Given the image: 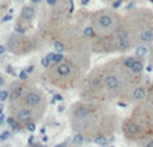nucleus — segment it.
<instances>
[{
    "label": "nucleus",
    "instance_id": "41",
    "mask_svg": "<svg viewBox=\"0 0 153 147\" xmlns=\"http://www.w3.org/2000/svg\"><path fill=\"white\" fill-rule=\"evenodd\" d=\"M3 111H4V104L0 103V115H3Z\"/></svg>",
    "mask_w": 153,
    "mask_h": 147
},
{
    "label": "nucleus",
    "instance_id": "16",
    "mask_svg": "<svg viewBox=\"0 0 153 147\" xmlns=\"http://www.w3.org/2000/svg\"><path fill=\"white\" fill-rule=\"evenodd\" d=\"M35 15H36V10H35V5H32V4H31V5H24V7L22 8L20 16H19L18 20L28 26V24L32 21V19L35 18Z\"/></svg>",
    "mask_w": 153,
    "mask_h": 147
},
{
    "label": "nucleus",
    "instance_id": "19",
    "mask_svg": "<svg viewBox=\"0 0 153 147\" xmlns=\"http://www.w3.org/2000/svg\"><path fill=\"white\" fill-rule=\"evenodd\" d=\"M71 142H73V146L74 147H79V146L83 145L85 142H91V140H90L86 135L81 134V132H75L71 138Z\"/></svg>",
    "mask_w": 153,
    "mask_h": 147
},
{
    "label": "nucleus",
    "instance_id": "17",
    "mask_svg": "<svg viewBox=\"0 0 153 147\" xmlns=\"http://www.w3.org/2000/svg\"><path fill=\"white\" fill-rule=\"evenodd\" d=\"M149 48H151V46H148V44H137L134 47V50H133V54H134L137 58L146 62L148 60V56H149Z\"/></svg>",
    "mask_w": 153,
    "mask_h": 147
},
{
    "label": "nucleus",
    "instance_id": "43",
    "mask_svg": "<svg viewBox=\"0 0 153 147\" xmlns=\"http://www.w3.org/2000/svg\"><path fill=\"white\" fill-rule=\"evenodd\" d=\"M45 131H46L45 127H42V129H40V134H45Z\"/></svg>",
    "mask_w": 153,
    "mask_h": 147
},
{
    "label": "nucleus",
    "instance_id": "32",
    "mask_svg": "<svg viewBox=\"0 0 153 147\" xmlns=\"http://www.w3.org/2000/svg\"><path fill=\"white\" fill-rule=\"evenodd\" d=\"M5 72L10 74V75H12V76L16 75V74H15V70H13L12 66H7V67H5Z\"/></svg>",
    "mask_w": 153,
    "mask_h": 147
},
{
    "label": "nucleus",
    "instance_id": "11",
    "mask_svg": "<svg viewBox=\"0 0 153 147\" xmlns=\"http://www.w3.org/2000/svg\"><path fill=\"white\" fill-rule=\"evenodd\" d=\"M134 121H137L141 126H144L151 134H153V107L149 103L144 102L141 104H137L133 107L130 112Z\"/></svg>",
    "mask_w": 153,
    "mask_h": 147
},
{
    "label": "nucleus",
    "instance_id": "24",
    "mask_svg": "<svg viewBox=\"0 0 153 147\" xmlns=\"http://www.w3.org/2000/svg\"><path fill=\"white\" fill-rule=\"evenodd\" d=\"M140 147H153V134L149 135L145 140H143L140 143Z\"/></svg>",
    "mask_w": 153,
    "mask_h": 147
},
{
    "label": "nucleus",
    "instance_id": "8",
    "mask_svg": "<svg viewBox=\"0 0 153 147\" xmlns=\"http://www.w3.org/2000/svg\"><path fill=\"white\" fill-rule=\"evenodd\" d=\"M7 50L15 55H26L34 51L38 47V42L35 37H30L27 35H16L12 34L7 40Z\"/></svg>",
    "mask_w": 153,
    "mask_h": 147
},
{
    "label": "nucleus",
    "instance_id": "22",
    "mask_svg": "<svg viewBox=\"0 0 153 147\" xmlns=\"http://www.w3.org/2000/svg\"><path fill=\"white\" fill-rule=\"evenodd\" d=\"M10 100V91L8 90H0V103Z\"/></svg>",
    "mask_w": 153,
    "mask_h": 147
},
{
    "label": "nucleus",
    "instance_id": "40",
    "mask_svg": "<svg viewBox=\"0 0 153 147\" xmlns=\"http://www.w3.org/2000/svg\"><path fill=\"white\" fill-rule=\"evenodd\" d=\"M65 110H66V107H65L63 104H61V106H59V107H58V111H59V112H63Z\"/></svg>",
    "mask_w": 153,
    "mask_h": 147
},
{
    "label": "nucleus",
    "instance_id": "47",
    "mask_svg": "<svg viewBox=\"0 0 153 147\" xmlns=\"http://www.w3.org/2000/svg\"><path fill=\"white\" fill-rule=\"evenodd\" d=\"M18 1H23V0H18Z\"/></svg>",
    "mask_w": 153,
    "mask_h": 147
},
{
    "label": "nucleus",
    "instance_id": "35",
    "mask_svg": "<svg viewBox=\"0 0 153 147\" xmlns=\"http://www.w3.org/2000/svg\"><path fill=\"white\" fill-rule=\"evenodd\" d=\"M4 123H7V119H5L4 115H0V126H3Z\"/></svg>",
    "mask_w": 153,
    "mask_h": 147
},
{
    "label": "nucleus",
    "instance_id": "26",
    "mask_svg": "<svg viewBox=\"0 0 153 147\" xmlns=\"http://www.w3.org/2000/svg\"><path fill=\"white\" fill-rule=\"evenodd\" d=\"M146 63H148L149 67H153V44H151V48H149V56Z\"/></svg>",
    "mask_w": 153,
    "mask_h": 147
},
{
    "label": "nucleus",
    "instance_id": "37",
    "mask_svg": "<svg viewBox=\"0 0 153 147\" xmlns=\"http://www.w3.org/2000/svg\"><path fill=\"white\" fill-rule=\"evenodd\" d=\"M30 1H31L32 5H38V4H40V3H42V0H30Z\"/></svg>",
    "mask_w": 153,
    "mask_h": 147
},
{
    "label": "nucleus",
    "instance_id": "20",
    "mask_svg": "<svg viewBox=\"0 0 153 147\" xmlns=\"http://www.w3.org/2000/svg\"><path fill=\"white\" fill-rule=\"evenodd\" d=\"M54 51L53 52H48V54H46L45 56H43L42 59H40V66L43 67V68H46V70H48L51 66H53V58H54Z\"/></svg>",
    "mask_w": 153,
    "mask_h": 147
},
{
    "label": "nucleus",
    "instance_id": "30",
    "mask_svg": "<svg viewBox=\"0 0 153 147\" xmlns=\"http://www.w3.org/2000/svg\"><path fill=\"white\" fill-rule=\"evenodd\" d=\"M122 0H116V1H113L111 3V8H113V10H117V8H120L122 5Z\"/></svg>",
    "mask_w": 153,
    "mask_h": 147
},
{
    "label": "nucleus",
    "instance_id": "7",
    "mask_svg": "<svg viewBox=\"0 0 153 147\" xmlns=\"http://www.w3.org/2000/svg\"><path fill=\"white\" fill-rule=\"evenodd\" d=\"M121 127V132L124 135V138L128 140V142L132 143H141L143 140H145L149 135H152L148 130L144 126H141L137 121L132 118V116H128L120 124Z\"/></svg>",
    "mask_w": 153,
    "mask_h": 147
},
{
    "label": "nucleus",
    "instance_id": "42",
    "mask_svg": "<svg viewBox=\"0 0 153 147\" xmlns=\"http://www.w3.org/2000/svg\"><path fill=\"white\" fill-rule=\"evenodd\" d=\"M3 86H4V78L0 75V87H3Z\"/></svg>",
    "mask_w": 153,
    "mask_h": 147
},
{
    "label": "nucleus",
    "instance_id": "31",
    "mask_svg": "<svg viewBox=\"0 0 153 147\" xmlns=\"http://www.w3.org/2000/svg\"><path fill=\"white\" fill-rule=\"evenodd\" d=\"M46 3H47V5H48V7L54 8V7H55V5L59 3V0H46Z\"/></svg>",
    "mask_w": 153,
    "mask_h": 147
},
{
    "label": "nucleus",
    "instance_id": "3",
    "mask_svg": "<svg viewBox=\"0 0 153 147\" xmlns=\"http://www.w3.org/2000/svg\"><path fill=\"white\" fill-rule=\"evenodd\" d=\"M103 70V88L106 92L108 102L122 100L124 102L129 90L143 80V78L133 75L121 64L120 59H111L102 66Z\"/></svg>",
    "mask_w": 153,
    "mask_h": 147
},
{
    "label": "nucleus",
    "instance_id": "9",
    "mask_svg": "<svg viewBox=\"0 0 153 147\" xmlns=\"http://www.w3.org/2000/svg\"><path fill=\"white\" fill-rule=\"evenodd\" d=\"M136 47V40L130 29L128 26L122 21L121 27L116 31L114 34V48H116V54H125L133 51Z\"/></svg>",
    "mask_w": 153,
    "mask_h": 147
},
{
    "label": "nucleus",
    "instance_id": "10",
    "mask_svg": "<svg viewBox=\"0 0 153 147\" xmlns=\"http://www.w3.org/2000/svg\"><path fill=\"white\" fill-rule=\"evenodd\" d=\"M24 106L35 110L39 115H43L45 114V110L47 107V99H46L45 92L40 88H30L27 91V94L23 96L22 102Z\"/></svg>",
    "mask_w": 153,
    "mask_h": 147
},
{
    "label": "nucleus",
    "instance_id": "25",
    "mask_svg": "<svg viewBox=\"0 0 153 147\" xmlns=\"http://www.w3.org/2000/svg\"><path fill=\"white\" fill-rule=\"evenodd\" d=\"M11 135H12V131H11V130H5V131H3L1 134H0V140H7V139H10Z\"/></svg>",
    "mask_w": 153,
    "mask_h": 147
},
{
    "label": "nucleus",
    "instance_id": "28",
    "mask_svg": "<svg viewBox=\"0 0 153 147\" xmlns=\"http://www.w3.org/2000/svg\"><path fill=\"white\" fill-rule=\"evenodd\" d=\"M146 103H149L153 107V86L152 84L149 86V95H148V99H146Z\"/></svg>",
    "mask_w": 153,
    "mask_h": 147
},
{
    "label": "nucleus",
    "instance_id": "39",
    "mask_svg": "<svg viewBox=\"0 0 153 147\" xmlns=\"http://www.w3.org/2000/svg\"><path fill=\"white\" fill-rule=\"evenodd\" d=\"M89 3H90V0H81V4L83 5V7H86V5L89 4Z\"/></svg>",
    "mask_w": 153,
    "mask_h": 147
},
{
    "label": "nucleus",
    "instance_id": "23",
    "mask_svg": "<svg viewBox=\"0 0 153 147\" xmlns=\"http://www.w3.org/2000/svg\"><path fill=\"white\" fill-rule=\"evenodd\" d=\"M18 80H20V82H28V79H30V75L27 74V71L26 70H22V71H19V74H18Z\"/></svg>",
    "mask_w": 153,
    "mask_h": 147
},
{
    "label": "nucleus",
    "instance_id": "13",
    "mask_svg": "<svg viewBox=\"0 0 153 147\" xmlns=\"http://www.w3.org/2000/svg\"><path fill=\"white\" fill-rule=\"evenodd\" d=\"M149 86H151V83H146L145 80H140L129 90L124 102L128 103V104L132 103L133 106H137V104L146 102L148 95H149Z\"/></svg>",
    "mask_w": 153,
    "mask_h": 147
},
{
    "label": "nucleus",
    "instance_id": "18",
    "mask_svg": "<svg viewBox=\"0 0 153 147\" xmlns=\"http://www.w3.org/2000/svg\"><path fill=\"white\" fill-rule=\"evenodd\" d=\"M7 124L11 129V131H22L23 129H26L24 124H22L19 121H16L13 116H8L7 118Z\"/></svg>",
    "mask_w": 153,
    "mask_h": 147
},
{
    "label": "nucleus",
    "instance_id": "27",
    "mask_svg": "<svg viewBox=\"0 0 153 147\" xmlns=\"http://www.w3.org/2000/svg\"><path fill=\"white\" fill-rule=\"evenodd\" d=\"M26 130L30 131V132H35V130H36V123H35V122H30V123H27Z\"/></svg>",
    "mask_w": 153,
    "mask_h": 147
},
{
    "label": "nucleus",
    "instance_id": "12",
    "mask_svg": "<svg viewBox=\"0 0 153 147\" xmlns=\"http://www.w3.org/2000/svg\"><path fill=\"white\" fill-rule=\"evenodd\" d=\"M10 110H11V116H13L16 121H19L24 126L27 123H30V122H36L39 118H42V115H39L35 110L27 107L20 102L10 104Z\"/></svg>",
    "mask_w": 153,
    "mask_h": 147
},
{
    "label": "nucleus",
    "instance_id": "21",
    "mask_svg": "<svg viewBox=\"0 0 153 147\" xmlns=\"http://www.w3.org/2000/svg\"><path fill=\"white\" fill-rule=\"evenodd\" d=\"M111 142H113V137H97L93 139V143H95L98 146H103V147H108Z\"/></svg>",
    "mask_w": 153,
    "mask_h": 147
},
{
    "label": "nucleus",
    "instance_id": "1",
    "mask_svg": "<svg viewBox=\"0 0 153 147\" xmlns=\"http://www.w3.org/2000/svg\"><path fill=\"white\" fill-rule=\"evenodd\" d=\"M69 116L73 131L86 135L91 142L97 137H113L118 126L117 115L105 103L76 102L70 108Z\"/></svg>",
    "mask_w": 153,
    "mask_h": 147
},
{
    "label": "nucleus",
    "instance_id": "5",
    "mask_svg": "<svg viewBox=\"0 0 153 147\" xmlns=\"http://www.w3.org/2000/svg\"><path fill=\"white\" fill-rule=\"evenodd\" d=\"M79 98L83 102L106 103V92L103 88V70L102 66L95 67L86 74L81 86H79Z\"/></svg>",
    "mask_w": 153,
    "mask_h": 147
},
{
    "label": "nucleus",
    "instance_id": "38",
    "mask_svg": "<svg viewBox=\"0 0 153 147\" xmlns=\"http://www.w3.org/2000/svg\"><path fill=\"white\" fill-rule=\"evenodd\" d=\"M54 147H69V146H67L66 142H62V143H58V145H55Z\"/></svg>",
    "mask_w": 153,
    "mask_h": 147
},
{
    "label": "nucleus",
    "instance_id": "46",
    "mask_svg": "<svg viewBox=\"0 0 153 147\" xmlns=\"http://www.w3.org/2000/svg\"><path fill=\"white\" fill-rule=\"evenodd\" d=\"M151 84H152V86H153V82H151Z\"/></svg>",
    "mask_w": 153,
    "mask_h": 147
},
{
    "label": "nucleus",
    "instance_id": "15",
    "mask_svg": "<svg viewBox=\"0 0 153 147\" xmlns=\"http://www.w3.org/2000/svg\"><path fill=\"white\" fill-rule=\"evenodd\" d=\"M31 88L26 82H20V80H16L12 82L10 84V104H13V103H19L22 102L23 96L27 94V91Z\"/></svg>",
    "mask_w": 153,
    "mask_h": 147
},
{
    "label": "nucleus",
    "instance_id": "45",
    "mask_svg": "<svg viewBox=\"0 0 153 147\" xmlns=\"http://www.w3.org/2000/svg\"><path fill=\"white\" fill-rule=\"evenodd\" d=\"M122 1H134V0H122Z\"/></svg>",
    "mask_w": 153,
    "mask_h": 147
},
{
    "label": "nucleus",
    "instance_id": "14",
    "mask_svg": "<svg viewBox=\"0 0 153 147\" xmlns=\"http://www.w3.org/2000/svg\"><path fill=\"white\" fill-rule=\"evenodd\" d=\"M120 62L121 64L133 74V75L138 76V78H143L144 75V71H145V67H146V62L143 60V59L137 58L134 54L129 55V54H125V55H121L120 56Z\"/></svg>",
    "mask_w": 153,
    "mask_h": 147
},
{
    "label": "nucleus",
    "instance_id": "4",
    "mask_svg": "<svg viewBox=\"0 0 153 147\" xmlns=\"http://www.w3.org/2000/svg\"><path fill=\"white\" fill-rule=\"evenodd\" d=\"M124 23L133 34L137 44H153V11L145 7H134L124 15Z\"/></svg>",
    "mask_w": 153,
    "mask_h": 147
},
{
    "label": "nucleus",
    "instance_id": "33",
    "mask_svg": "<svg viewBox=\"0 0 153 147\" xmlns=\"http://www.w3.org/2000/svg\"><path fill=\"white\" fill-rule=\"evenodd\" d=\"M53 99L55 100V102H63V96H62L61 94H56V92L53 95Z\"/></svg>",
    "mask_w": 153,
    "mask_h": 147
},
{
    "label": "nucleus",
    "instance_id": "44",
    "mask_svg": "<svg viewBox=\"0 0 153 147\" xmlns=\"http://www.w3.org/2000/svg\"><path fill=\"white\" fill-rule=\"evenodd\" d=\"M50 103H51V104H55V103H56V102H55V100H54V99H53V98H51V100H50Z\"/></svg>",
    "mask_w": 153,
    "mask_h": 147
},
{
    "label": "nucleus",
    "instance_id": "2",
    "mask_svg": "<svg viewBox=\"0 0 153 147\" xmlns=\"http://www.w3.org/2000/svg\"><path fill=\"white\" fill-rule=\"evenodd\" d=\"M90 66V59L87 52H79L67 55L62 63L53 64L46 72L47 80L51 86L59 90L70 91L81 86L83 78L86 76L87 68Z\"/></svg>",
    "mask_w": 153,
    "mask_h": 147
},
{
    "label": "nucleus",
    "instance_id": "34",
    "mask_svg": "<svg viewBox=\"0 0 153 147\" xmlns=\"http://www.w3.org/2000/svg\"><path fill=\"white\" fill-rule=\"evenodd\" d=\"M24 70H26V71H27V74H28V75H31V74L34 72L35 67H34V66H32V64H31V66H27V67H26V68H24Z\"/></svg>",
    "mask_w": 153,
    "mask_h": 147
},
{
    "label": "nucleus",
    "instance_id": "29",
    "mask_svg": "<svg viewBox=\"0 0 153 147\" xmlns=\"http://www.w3.org/2000/svg\"><path fill=\"white\" fill-rule=\"evenodd\" d=\"M12 13H13V11H12V10H10V12H8L7 15H4V18L1 19V23H7V21L12 20Z\"/></svg>",
    "mask_w": 153,
    "mask_h": 147
},
{
    "label": "nucleus",
    "instance_id": "36",
    "mask_svg": "<svg viewBox=\"0 0 153 147\" xmlns=\"http://www.w3.org/2000/svg\"><path fill=\"white\" fill-rule=\"evenodd\" d=\"M5 51H7V47H5V46H0V56H1Z\"/></svg>",
    "mask_w": 153,
    "mask_h": 147
},
{
    "label": "nucleus",
    "instance_id": "6",
    "mask_svg": "<svg viewBox=\"0 0 153 147\" xmlns=\"http://www.w3.org/2000/svg\"><path fill=\"white\" fill-rule=\"evenodd\" d=\"M124 16L113 8H102L91 12V24L95 29V36L109 37L113 36L121 27Z\"/></svg>",
    "mask_w": 153,
    "mask_h": 147
}]
</instances>
